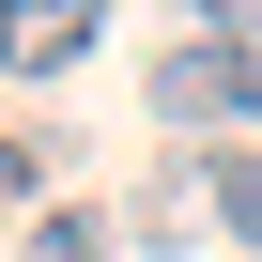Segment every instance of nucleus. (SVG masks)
<instances>
[{"label": "nucleus", "instance_id": "20e7f679", "mask_svg": "<svg viewBox=\"0 0 262 262\" xmlns=\"http://www.w3.org/2000/svg\"><path fill=\"white\" fill-rule=\"evenodd\" d=\"M31 262H108V216H31Z\"/></svg>", "mask_w": 262, "mask_h": 262}, {"label": "nucleus", "instance_id": "f03ea898", "mask_svg": "<svg viewBox=\"0 0 262 262\" xmlns=\"http://www.w3.org/2000/svg\"><path fill=\"white\" fill-rule=\"evenodd\" d=\"M108 0H0V77H77Z\"/></svg>", "mask_w": 262, "mask_h": 262}, {"label": "nucleus", "instance_id": "423d86ee", "mask_svg": "<svg viewBox=\"0 0 262 262\" xmlns=\"http://www.w3.org/2000/svg\"><path fill=\"white\" fill-rule=\"evenodd\" d=\"M185 16H201V31H262V0H185Z\"/></svg>", "mask_w": 262, "mask_h": 262}, {"label": "nucleus", "instance_id": "39448f33", "mask_svg": "<svg viewBox=\"0 0 262 262\" xmlns=\"http://www.w3.org/2000/svg\"><path fill=\"white\" fill-rule=\"evenodd\" d=\"M31 185H47V155H31V139H0V231L31 216Z\"/></svg>", "mask_w": 262, "mask_h": 262}, {"label": "nucleus", "instance_id": "f257e3e1", "mask_svg": "<svg viewBox=\"0 0 262 262\" xmlns=\"http://www.w3.org/2000/svg\"><path fill=\"white\" fill-rule=\"evenodd\" d=\"M155 123H185V139H262V47L247 31H185L170 62H155Z\"/></svg>", "mask_w": 262, "mask_h": 262}, {"label": "nucleus", "instance_id": "7ed1b4c3", "mask_svg": "<svg viewBox=\"0 0 262 262\" xmlns=\"http://www.w3.org/2000/svg\"><path fill=\"white\" fill-rule=\"evenodd\" d=\"M216 231H231V247H262V139H231V155H216Z\"/></svg>", "mask_w": 262, "mask_h": 262}]
</instances>
